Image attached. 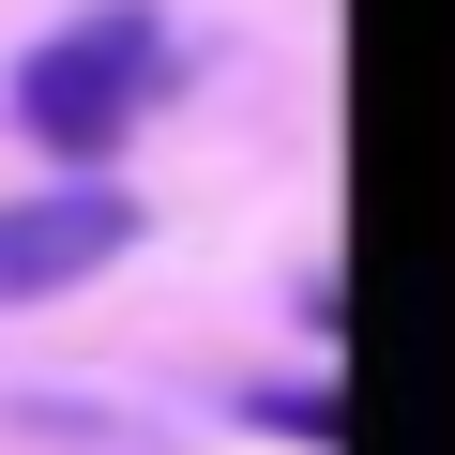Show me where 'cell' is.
Instances as JSON below:
<instances>
[{
  "label": "cell",
  "mask_w": 455,
  "mask_h": 455,
  "mask_svg": "<svg viewBox=\"0 0 455 455\" xmlns=\"http://www.w3.org/2000/svg\"><path fill=\"white\" fill-rule=\"evenodd\" d=\"M167 16H137V0H92V16H61L31 61H16V137L61 167V182H107L122 137L167 107Z\"/></svg>",
  "instance_id": "obj_1"
},
{
  "label": "cell",
  "mask_w": 455,
  "mask_h": 455,
  "mask_svg": "<svg viewBox=\"0 0 455 455\" xmlns=\"http://www.w3.org/2000/svg\"><path fill=\"white\" fill-rule=\"evenodd\" d=\"M122 243H137V182H31V197H0V319L92 289Z\"/></svg>",
  "instance_id": "obj_2"
}]
</instances>
